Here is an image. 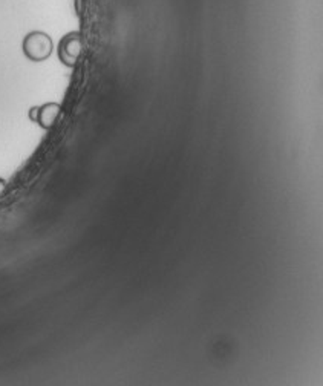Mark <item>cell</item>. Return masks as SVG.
Segmentation results:
<instances>
[{
	"instance_id": "7a4b0ae2",
	"label": "cell",
	"mask_w": 323,
	"mask_h": 386,
	"mask_svg": "<svg viewBox=\"0 0 323 386\" xmlns=\"http://www.w3.org/2000/svg\"><path fill=\"white\" fill-rule=\"evenodd\" d=\"M83 53V37L80 31H70L65 34L58 42V60L68 68H75Z\"/></svg>"
},
{
	"instance_id": "3957f363",
	"label": "cell",
	"mask_w": 323,
	"mask_h": 386,
	"mask_svg": "<svg viewBox=\"0 0 323 386\" xmlns=\"http://www.w3.org/2000/svg\"><path fill=\"white\" fill-rule=\"evenodd\" d=\"M62 113H63L62 105L55 103V101H49V103L37 106L36 123L45 130H51L58 123Z\"/></svg>"
},
{
	"instance_id": "5b68a950",
	"label": "cell",
	"mask_w": 323,
	"mask_h": 386,
	"mask_svg": "<svg viewBox=\"0 0 323 386\" xmlns=\"http://www.w3.org/2000/svg\"><path fill=\"white\" fill-rule=\"evenodd\" d=\"M36 115H37V106H33L31 109H29L28 117H29V120L34 121V123H36Z\"/></svg>"
},
{
	"instance_id": "6da1fadb",
	"label": "cell",
	"mask_w": 323,
	"mask_h": 386,
	"mask_svg": "<svg viewBox=\"0 0 323 386\" xmlns=\"http://www.w3.org/2000/svg\"><path fill=\"white\" fill-rule=\"evenodd\" d=\"M22 51L25 57L28 60H31V62L34 63L45 62V60L53 56L54 51L53 38L43 31H31L23 37Z\"/></svg>"
},
{
	"instance_id": "277c9868",
	"label": "cell",
	"mask_w": 323,
	"mask_h": 386,
	"mask_svg": "<svg viewBox=\"0 0 323 386\" xmlns=\"http://www.w3.org/2000/svg\"><path fill=\"white\" fill-rule=\"evenodd\" d=\"M6 189H8V182H6V179L0 177V198H2V197L5 195Z\"/></svg>"
}]
</instances>
